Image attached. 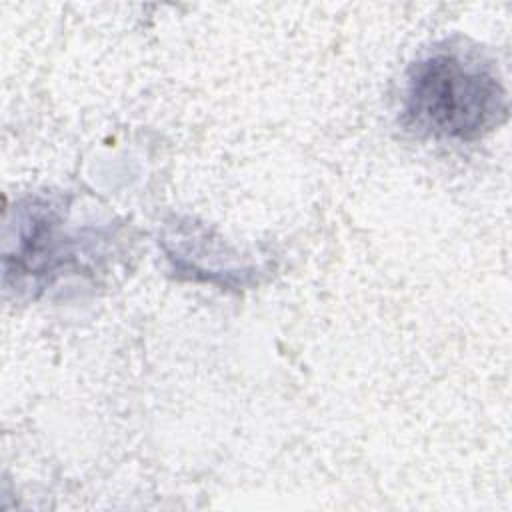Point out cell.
<instances>
[{
	"mask_svg": "<svg viewBox=\"0 0 512 512\" xmlns=\"http://www.w3.org/2000/svg\"><path fill=\"white\" fill-rule=\"evenodd\" d=\"M506 110V88L498 72L476 52L438 48L408 70L404 118L422 134L476 140L496 128Z\"/></svg>",
	"mask_w": 512,
	"mask_h": 512,
	"instance_id": "6da1fadb",
	"label": "cell"
}]
</instances>
